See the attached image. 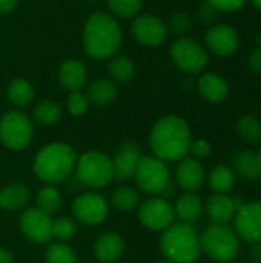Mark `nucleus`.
<instances>
[{
	"mask_svg": "<svg viewBox=\"0 0 261 263\" xmlns=\"http://www.w3.org/2000/svg\"><path fill=\"white\" fill-rule=\"evenodd\" d=\"M122 40V28L111 12L95 11L86 18L83 26V49L91 59L106 60L114 57Z\"/></svg>",
	"mask_w": 261,
	"mask_h": 263,
	"instance_id": "nucleus-1",
	"label": "nucleus"
},
{
	"mask_svg": "<svg viewBox=\"0 0 261 263\" xmlns=\"http://www.w3.org/2000/svg\"><path fill=\"white\" fill-rule=\"evenodd\" d=\"M191 129L178 116H165L155 122L149 134V145L155 157L166 160H182L191 146Z\"/></svg>",
	"mask_w": 261,
	"mask_h": 263,
	"instance_id": "nucleus-2",
	"label": "nucleus"
},
{
	"mask_svg": "<svg viewBox=\"0 0 261 263\" xmlns=\"http://www.w3.org/2000/svg\"><path fill=\"white\" fill-rule=\"evenodd\" d=\"M77 154L74 148L63 142H54L43 146L34 159V174L46 182L55 185L66 180L75 170Z\"/></svg>",
	"mask_w": 261,
	"mask_h": 263,
	"instance_id": "nucleus-3",
	"label": "nucleus"
},
{
	"mask_svg": "<svg viewBox=\"0 0 261 263\" xmlns=\"http://www.w3.org/2000/svg\"><path fill=\"white\" fill-rule=\"evenodd\" d=\"M160 250L174 263H194L202 254L200 236L189 223H172L160 239Z\"/></svg>",
	"mask_w": 261,
	"mask_h": 263,
	"instance_id": "nucleus-4",
	"label": "nucleus"
},
{
	"mask_svg": "<svg viewBox=\"0 0 261 263\" xmlns=\"http://www.w3.org/2000/svg\"><path fill=\"white\" fill-rule=\"evenodd\" d=\"M200 247L215 262H232L238 254L240 237L228 225L212 223L202 233Z\"/></svg>",
	"mask_w": 261,
	"mask_h": 263,
	"instance_id": "nucleus-5",
	"label": "nucleus"
},
{
	"mask_svg": "<svg viewBox=\"0 0 261 263\" xmlns=\"http://www.w3.org/2000/svg\"><path fill=\"white\" fill-rule=\"evenodd\" d=\"M77 179L86 186L102 188L106 186L114 177L112 159L102 151H86L77 157L75 163Z\"/></svg>",
	"mask_w": 261,
	"mask_h": 263,
	"instance_id": "nucleus-6",
	"label": "nucleus"
},
{
	"mask_svg": "<svg viewBox=\"0 0 261 263\" xmlns=\"http://www.w3.org/2000/svg\"><path fill=\"white\" fill-rule=\"evenodd\" d=\"M134 177L137 186L146 194H166L168 190L172 188L166 163L155 156H143L138 162Z\"/></svg>",
	"mask_w": 261,
	"mask_h": 263,
	"instance_id": "nucleus-7",
	"label": "nucleus"
},
{
	"mask_svg": "<svg viewBox=\"0 0 261 263\" xmlns=\"http://www.w3.org/2000/svg\"><path fill=\"white\" fill-rule=\"evenodd\" d=\"M171 60L183 72L195 74L208 65V52L197 40L189 37H177L169 46Z\"/></svg>",
	"mask_w": 261,
	"mask_h": 263,
	"instance_id": "nucleus-8",
	"label": "nucleus"
},
{
	"mask_svg": "<svg viewBox=\"0 0 261 263\" xmlns=\"http://www.w3.org/2000/svg\"><path fill=\"white\" fill-rule=\"evenodd\" d=\"M32 140V123L20 111H9L0 119V142L14 151L26 148Z\"/></svg>",
	"mask_w": 261,
	"mask_h": 263,
	"instance_id": "nucleus-9",
	"label": "nucleus"
},
{
	"mask_svg": "<svg viewBox=\"0 0 261 263\" xmlns=\"http://www.w3.org/2000/svg\"><path fill=\"white\" fill-rule=\"evenodd\" d=\"M140 223L151 231H165L175 220L174 206L163 197L145 200L138 208Z\"/></svg>",
	"mask_w": 261,
	"mask_h": 263,
	"instance_id": "nucleus-10",
	"label": "nucleus"
},
{
	"mask_svg": "<svg viewBox=\"0 0 261 263\" xmlns=\"http://www.w3.org/2000/svg\"><path fill=\"white\" fill-rule=\"evenodd\" d=\"M168 25L154 14H138L131 25L134 40L145 46H158L168 37Z\"/></svg>",
	"mask_w": 261,
	"mask_h": 263,
	"instance_id": "nucleus-11",
	"label": "nucleus"
},
{
	"mask_svg": "<svg viewBox=\"0 0 261 263\" xmlns=\"http://www.w3.org/2000/svg\"><path fill=\"white\" fill-rule=\"evenodd\" d=\"M109 206L103 196L97 193H85L78 196L72 203L74 217L83 225H98L108 216Z\"/></svg>",
	"mask_w": 261,
	"mask_h": 263,
	"instance_id": "nucleus-12",
	"label": "nucleus"
},
{
	"mask_svg": "<svg viewBox=\"0 0 261 263\" xmlns=\"http://www.w3.org/2000/svg\"><path fill=\"white\" fill-rule=\"evenodd\" d=\"M235 233L246 242H261V200L243 203L235 216Z\"/></svg>",
	"mask_w": 261,
	"mask_h": 263,
	"instance_id": "nucleus-13",
	"label": "nucleus"
},
{
	"mask_svg": "<svg viewBox=\"0 0 261 263\" xmlns=\"http://www.w3.org/2000/svg\"><path fill=\"white\" fill-rule=\"evenodd\" d=\"M20 230L32 243H46L52 237V219L37 206L29 208L20 216Z\"/></svg>",
	"mask_w": 261,
	"mask_h": 263,
	"instance_id": "nucleus-14",
	"label": "nucleus"
},
{
	"mask_svg": "<svg viewBox=\"0 0 261 263\" xmlns=\"http://www.w3.org/2000/svg\"><path fill=\"white\" fill-rule=\"evenodd\" d=\"M206 48L215 55H232L240 46L238 32L225 23H214L205 35Z\"/></svg>",
	"mask_w": 261,
	"mask_h": 263,
	"instance_id": "nucleus-15",
	"label": "nucleus"
},
{
	"mask_svg": "<svg viewBox=\"0 0 261 263\" xmlns=\"http://www.w3.org/2000/svg\"><path fill=\"white\" fill-rule=\"evenodd\" d=\"M142 157H143L142 149L137 143H132V142L122 143L114 160H112L114 177L118 180H128V179L134 177Z\"/></svg>",
	"mask_w": 261,
	"mask_h": 263,
	"instance_id": "nucleus-16",
	"label": "nucleus"
},
{
	"mask_svg": "<svg viewBox=\"0 0 261 263\" xmlns=\"http://www.w3.org/2000/svg\"><path fill=\"white\" fill-rule=\"evenodd\" d=\"M243 205V200L238 197H231L228 194L214 193L206 202V213L209 214L214 223L226 225L234 219L237 210Z\"/></svg>",
	"mask_w": 261,
	"mask_h": 263,
	"instance_id": "nucleus-17",
	"label": "nucleus"
},
{
	"mask_svg": "<svg viewBox=\"0 0 261 263\" xmlns=\"http://www.w3.org/2000/svg\"><path fill=\"white\" fill-rule=\"evenodd\" d=\"M57 79L58 83L68 89L69 92L80 91L88 80V71L82 60L78 59H66L60 63L57 69Z\"/></svg>",
	"mask_w": 261,
	"mask_h": 263,
	"instance_id": "nucleus-18",
	"label": "nucleus"
},
{
	"mask_svg": "<svg viewBox=\"0 0 261 263\" xmlns=\"http://www.w3.org/2000/svg\"><path fill=\"white\" fill-rule=\"evenodd\" d=\"M123 251H125V242L122 236L114 231H106L95 239L94 256L98 262H117L123 256Z\"/></svg>",
	"mask_w": 261,
	"mask_h": 263,
	"instance_id": "nucleus-19",
	"label": "nucleus"
},
{
	"mask_svg": "<svg viewBox=\"0 0 261 263\" xmlns=\"http://www.w3.org/2000/svg\"><path fill=\"white\" fill-rule=\"evenodd\" d=\"M205 170L198 159L195 157H183L177 166V182L188 193H194L205 182Z\"/></svg>",
	"mask_w": 261,
	"mask_h": 263,
	"instance_id": "nucleus-20",
	"label": "nucleus"
},
{
	"mask_svg": "<svg viewBox=\"0 0 261 263\" xmlns=\"http://www.w3.org/2000/svg\"><path fill=\"white\" fill-rule=\"evenodd\" d=\"M198 91L205 100L211 103H218L228 97L229 86L222 76L214 72H206L198 79Z\"/></svg>",
	"mask_w": 261,
	"mask_h": 263,
	"instance_id": "nucleus-21",
	"label": "nucleus"
},
{
	"mask_svg": "<svg viewBox=\"0 0 261 263\" xmlns=\"http://www.w3.org/2000/svg\"><path fill=\"white\" fill-rule=\"evenodd\" d=\"M29 188L23 183H9L0 188V208L6 211L22 210L29 202Z\"/></svg>",
	"mask_w": 261,
	"mask_h": 263,
	"instance_id": "nucleus-22",
	"label": "nucleus"
},
{
	"mask_svg": "<svg viewBox=\"0 0 261 263\" xmlns=\"http://www.w3.org/2000/svg\"><path fill=\"white\" fill-rule=\"evenodd\" d=\"M117 97V86L111 79H97L94 80L86 92L89 103L95 106H106Z\"/></svg>",
	"mask_w": 261,
	"mask_h": 263,
	"instance_id": "nucleus-23",
	"label": "nucleus"
},
{
	"mask_svg": "<svg viewBox=\"0 0 261 263\" xmlns=\"http://www.w3.org/2000/svg\"><path fill=\"white\" fill-rule=\"evenodd\" d=\"M232 168L238 176H242L246 180H258L261 176L257 153L251 149L238 151L232 159Z\"/></svg>",
	"mask_w": 261,
	"mask_h": 263,
	"instance_id": "nucleus-24",
	"label": "nucleus"
},
{
	"mask_svg": "<svg viewBox=\"0 0 261 263\" xmlns=\"http://www.w3.org/2000/svg\"><path fill=\"white\" fill-rule=\"evenodd\" d=\"M174 211H175V217H178L183 223L191 225L192 222H195L202 216L203 202L197 194L186 193L177 200V203L174 206Z\"/></svg>",
	"mask_w": 261,
	"mask_h": 263,
	"instance_id": "nucleus-25",
	"label": "nucleus"
},
{
	"mask_svg": "<svg viewBox=\"0 0 261 263\" xmlns=\"http://www.w3.org/2000/svg\"><path fill=\"white\" fill-rule=\"evenodd\" d=\"M6 97L14 106L23 108L32 102L34 88H32L31 82H28L26 79H14L8 83Z\"/></svg>",
	"mask_w": 261,
	"mask_h": 263,
	"instance_id": "nucleus-26",
	"label": "nucleus"
},
{
	"mask_svg": "<svg viewBox=\"0 0 261 263\" xmlns=\"http://www.w3.org/2000/svg\"><path fill=\"white\" fill-rule=\"evenodd\" d=\"M108 71L115 82L128 83L135 76V63L128 55H114L109 59Z\"/></svg>",
	"mask_w": 261,
	"mask_h": 263,
	"instance_id": "nucleus-27",
	"label": "nucleus"
},
{
	"mask_svg": "<svg viewBox=\"0 0 261 263\" xmlns=\"http://www.w3.org/2000/svg\"><path fill=\"white\" fill-rule=\"evenodd\" d=\"M208 182H209V188L214 193L228 194L229 190H232V186L235 183V174L231 168H228L225 165H218L211 171Z\"/></svg>",
	"mask_w": 261,
	"mask_h": 263,
	"instance_id": "nucleus-28",
	"label": "nucleus"
},
{
	"mask_svg": "<svg viewBox=\"0 0 261 263\" xmlns=\"http://www.w3.org/2000/svg\"><path fill=\"white\" fill-rule=\"evenodd\" d=\"M60 116H62V108L58 103L52 100H42L32 109L34 120L43 126L55 125L60 120Z\"/></svg>",
	"mask_w": 261,
	"mask_h": 263,
	"instance_id": "nucleus-29",
	"label": "nucleus"
},
{
	"mask_svg": "<svg viewBox=\"0 0 261 263\" xmlns=\"http://www.w3.org/2000/svg\"><path fill=\"white\" fill-rule=\"evenodd\" d=\"M62 206V196L60 191L54 185L43 186L37 194V208L46 214H54Z\"/></svg>",
	"mask_w": 261,
	"mask_h": 263,
	"instance_id": "nucleus-30",
	"label": "nucleus"
},
{
	"mask_svg": "<svg viewBox=\"0 0 261 263\" xmlns=\"http://www.w3.org/2000/svg\"><path fill=\"white\" fill-rule=\"evenodd\" d=\"M237 133L246 143H258L261 140V122L255 116H243L237 122Z\"/></svg>",
	"mask_w": 261,
	"mask_h": 263,
	"instance_id": "nucleus-31",
	"label": "nucleus"
},
{
	"mask_svg": "<svg viewBox=\"0 0 261 263\" xmlns=\"http://www.w3.org/2000/svg\"><path fill=\"white\" fill-rule=\"evenodd\" d=\"M112 205L120 211H132L140 205V196L131 186H120L112 194Z\"/></svg>",
	"mask_w": 261,
	"mask_h": 263,
	"instance_id": "nucleus-32",
	"label": "nucleus"
},
{
	"mask_svg": "<svg viewBox=\"0 0 261 263\" xmlns=\"http://www.w3.org/2000/svg\"><path fill=\"white\" fill-rule=\"evenodd\" d=\"M46 263H77L75 251L66 242H55L45 253Z\"/></svg>",
	"mask_w": 261,
	"mask_h": 263,
	"instance_id": "nucleus-33",
	"label": "nucleus"
},
{
	"mask_svg": "<svg viewBox=\"0 0 261 263\" xmlns=\"http://www.w3.org/2000/svg\"><path fill=\"white\" fill-rule=\"evenodd\" d=\"M106 3L112 15L123 18L138 15L143 8V0H106Z\"/></svg>",
	"mask_w": 261,
	"mask_h": 263,
	"instance_id": "nucleus-34",
	"label": "nucleus"
},
{
	"mask_svg": "<svg viewBox=\"0 0 261 263\" xmlns=\"http://www.w3.org/2000/svg\"><path fill=\"white\" fill-rule=\"evenodd\" d=\"M77 234V225L71 217H58L52 220V237L57 242H68Z\"/></svg>",
	"mask_w": 261,
	"mask_h": 263,
	"instance_id": "nucleus-35",
	"label": "nucleus"
},
{
	"mask_svg": "<svg viewBox=\"0 0 261 263\" xmlns=\"http://www.w3.org/2000/svg\"><path fill=\"white\" fill-rule=\"evenodd\" d=\"M88 106H89V102L86 99V94H83L80 91L69 92L68 100H66V108L72 116H75V117L83 116L88 111Z\"/></svg>",
	"mask_w": 261,
	"mask_h": 263,
	"instance_id": "nucleus-36",
	"label": "nucleus"
},
{
	"mask_svg": "<svg viewBox=\"0 0 261 263\" xmlns=\"http://www.w3.org/2000/svg\"><path fill=\"white\" fill-rule=\"evenodd\" d=\"M192 26V18L188 12L185 11H180L177 14H174L171 17V22H169V26L168 29H171L174 34H177L178 37H183L185 32H188Z\"/></svg>",
	"mask_w": 261,
	"mask_h": 263,
	"instance_id": "nucleus-37",
	"label": "nucleus"
},
{
	"mask_svg": "<svg viewBox=\"0 0 261 263\" xmlns=\"http://www.w3.org/2000/svg\"><path fill=\"white\" fill-rule=\"evenodd\" d=\"M189 153H192V156L195 159H205L211 154V145L208 140L205 139H195L191 140V146H189Z\"/></svg>",
	"mask_w": 261,
	"mask_h": 263,
	"instance_id": "nucleus-38",
	"label": "nucleus"
},
{
	"mask_svg": "<svg viewBox=\"0 0 261 263\" xmlns=\"http://www.w3.org/2000/svg\"><path fill=\"white\" fill-rule=\"evenodd\" d=\"M217 15H218V11L214 6H211L208 2H203L200 5V8H198V17H200V20L203 23L212 26L215 23V20H217Z\"/></svg>",
	"mask_w": 261,
	"mask_h": 263,
	"instance_id": "nucleus-39",
	"label": "nucleus"
},
{
	"mask_svg": "<svg viewBox=\"0 0 261 263\" xmlns=\"http://www.w3.org/2000/svg\"><path fill=\"white\" fill-rule=\"evenodd\" d=\"M217 11H237L240 9L246 0H205Z\"/></svg>",
	"mask_w": 261,
	"mask_h": 263,
	"instance_id": "nucleus-40",
	"label": "nucleus"
},
{
	"mask_svg": "<svg viewBox=\"0 0 261 263\" xmlns=\"http://www.w3.org/2000/svg\"><path fill=\"white\" fill-rule=\"evenodd\" d=\"M248 68L252 74H261V46L251 51L248 57Z\"/></svg>",
	"mask_w": 261,
	"mask_h": 263,
	"instance_id": "nucleus-41",
	"label": "nucleus"
},
{
	"mask_svg": "<svg viewBox=\"0 0 261 263\" xmlns=\"http://www.w3.org/2000/svg\"><path fill=\"white\" fill-rule=\"evenodd\" d=\"M18 5V0H0V14L12 12Z\"/></svg>",
	"mask_w": 261,
	"mask_h": 263,
	"instance_id": "nucleus-42",
	"label": "nucleus"
},
{
	"mask_svg": "<svg viewBox=\"0 0 261 263\" xmlns=\"http://www.w3.org/2000/svg\"><path fill=\"white\" fill-rule=\"evenodd\" d=\"M251 257L255 263H261V242H257L251 250Z\"/></svg>",
	"mask_w": 261,
	"mask_h": 263,
	"instance_id": "nucleus-43",
	"label": "nucleus"
},
{
	"mask_svg": "<svg viewBox=\"0 0 261 263\" xmlns=\"http://www.w3.org/2000/svg\"><path fill=\"white\" fill-rule=\"evenodd\" d=\"M0 263H14L12 254L6 250L0 247Z\"/></svg>",
	"mask_w": 261,
	"mask_h": 263,
	"instance_id": "nucleus-44",
	"label": "nucleus"
},
{
	"mask_svg": "<svg viewBox=\"0 0 261 263\" xmlns=\"http://www.w3.org/2000/svg\"><path fill=\"white\" fill-rule=\"evenodd\" d=\"M252 3H254V5H255V6H257V8L261 11V0H252Z\"/></svg>",
	"mask_w": 261,
	"mask_h": 263,
	"instance_id": "nucleus-45",
	"label": "nucleus"
},
{
	"mask_svg": "<svg viewBox=\"0 0 261 263\" xmlns=\"http://www.w3.org/2000/svg\"><path fill=\"white\" fill-rule=\"evenodd\" d=\"M257 159H258V166H260V173H261V149L257 153Z\"/></svg>",
	"mask_w": 261,
	"mask_h": 263,
	"instance_id": "nucleus-46",
	"label": "nucleus"
},
{
	"mask_svg": "<svg viewBox=\"0 0 261 263\" xmlns=\"http://www.w3.org/2000/svg\"><path fill=\"white\" fill-rule=\"evenodd\" d=\"M155 263H174V262H171V260L165 259V260H158V262H155Z\"/></svg>",
	"mask_w": 261,
	"mask_h": 263,
	"instance_id": "nucleus-47",
	"label": "nucleus"
},
{
	"mask_svg": "<svg viewBox=\"0 0 261 263\" xmlns=\"http://www.w3.org/2000/svg\"><path fill=\"white\" fill-rule=\"evenodd\" d=\"M89 2H98V0H89Z\"/></svg>",
	"mask_w": 261,
	"mask_h": 263,
	"instance_id": "nucleus-48",
	"label": "nucleus"
},
{
	"mask_svg": "<svg viewBox=\"0 0 261 263\" xmlns=\"http://www.w3.org/2000/svg\"><path fill=\"white\" fill-rule=\"evenodd\" d=\"M228 263H232V262H228Z\"/></svg>",
	"mask_w": 261,
	"mask_h": 263,
	"instance_id": "nucleus-49",
	"label": "nucleus"
}]
</instances>
